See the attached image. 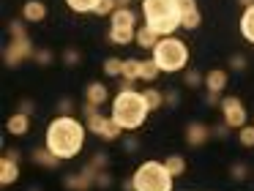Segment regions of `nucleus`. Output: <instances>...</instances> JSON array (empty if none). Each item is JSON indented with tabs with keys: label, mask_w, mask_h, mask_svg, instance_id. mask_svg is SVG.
Segmentation results:
<instances>
[{
	"label": "nucleus",
	"mask_w": 254,
	"mask_h": 191,
	"mask_svg": "<svg viewBox=\"0 0 254 191\" xmlns=\"http://www.w3.org/2000/svg\"><path fill=\"white\" fill-rule=\"evenodd\" d=\"M172 175L167 169V164L161 161H142L131 175L134 191H172Z\"/></svg>",
	"instance_id": "obj_5"
},
{
	"label": "nucleus",
	"mask_w": 254,
	"mask_h": 191,
	"mask_svg": "<svg viewBox=\"0 0 254 191\" xmlns=\"http://www.w3.org/2000/svg\"><path fill=\"white\" fill-rule=\"evenodd\" d=\"M238 5H241V8H249V5H254V0H238Z\"/></svg>",
	"instance_id": "obj_44"
},
{
	"label": "nucleus",
	"mask_w": 254,
	"mask_h": 191,
	"mask_svg": "<svg viewBox=\"0 0 254 191\" xmlns=\"http://www.w3.org/2000/svg\"><path fill=\"white\" fill-rule=\"evenodd\" d=\"M19 112H25V115H30L33 112V101H28V98H25L22 104H19Z\"/></svg>",
	"instance_id": "obj_39"
},
{
	"label": "nucleus",
	"mask_w": 254,
	"mask_h": 191,
	"mask_svg": "<svg viewBox=\"0 0 254 191\" xmlns=\"http://www.w3.org/2000/svg\"><path fill=\"white\" fill-rule=\"evenodd\" d=\"M90 169H93L96 175L101 172V169H107V153H96L93 158H90V164H88Z\"/></svg>",
	"instance_id": "obj_29"
},
{
	"label": "nucleus",
	"mask_w": 254,
	"mask_h": 191,
	"mask_svg": "<svg viewBox=\"0 0 254 191\" xmlns=\"http://www.w3.org/2000/svg\"><path fill=\"white\" fill-rule=\"evenodd\" d=\"M139 74H142V60L137 58H128L123 60V71H121V79H128V82H137Z\"/></svg>",
	"instance_id": "obj_20"
},
{
	"label": "nucleus",
	"mask_w": 254,
	"mask_h": 191,
	"mask_svg": "<svg viewBox=\"0 0 254 191\" xmlns=\"http://www.w3.org/2000/svg\"><path fill=\"white\" fill-rule=\"evenodd\" d=\"M131 5V0H118V8H128Z\"/></svg>",
	"instance_id": "obj_45"
},
{
	"label": "nucleus",
	"mask_w": 254,
	"mask_h": 191,
	"mask_svg": "<svg viewBox=\"0 0 254 191\" xmlns=\"http://www.w3.org/2000/svg\"><path fill=\"white\" fill-rule=\"evenodd\" d=\"M164 98H167V104H170V107H175V104H178V93L175 90H167Z\"/></svg>",
	"instance_id": "obj_40"
},
{
	"label": "nucleus",
	"mask_w": 254,
	"mask_h": 191,
	"mask_svg": "<svg viewBox=\"0 0 254 191\" xmlns=\"http://www.w3.org/2000/svg\"><path fill=\"white\" fill-rule=\"evenodd\" d=\"M153 60L161 68V74H175V71H183L189 63V47L175 36H164L153 49Z\"/></svg>",
	"instance_id": "obj_4"
},
{
	"label": "nucleus",
	"mask_w": 254,
	"mask_h": 191,
	"mask_svg": "<svg viewBox=\"0 0 254 191\" xmlns=\"http://www.w3.org/2000/svg\"><path fill=\"white\" fill-rule=\"evenodd\" d=\"M33 55H36V49H33V44H30V38L28 36H17V38H11V44L6 47L3 60H6V65H19L22 60L33 58Z\"/></svg>",
	"instance_id": "obj_8"
},
{
	"label": "nucleus",
	"mask_w": 254,
	"mask_h": 191,
	"mask_svg": "<svg viewBox=\"0 0 254 191\" xmlns=\"http://www.w3.org/2000/svg\"><path fill=\"white\" fill-rule=\"evenodd\" d=\"M30 191H41V189H30Z\"/></svg>",
	"instance_id": "obj_46"
},
{
	"label": "nucleus",
	"mask_w": 254,
	"mask_h": 191,
	"mask_svg": "<svg viewBox=\"0 0 254 191\" xmlns=\"http://www.w3.org/2000/svg\"><path fill=\"white\" fill-rule=\"evenodd\" d=\"M110 41L112 44H121V47H126V44L137 41V30H118V27H110Z\"/></svg>",
	"instance_id": "obj_22"
},
{
	"label": "nucleus",
	"mask_w": 254,
	"mask_h": 191,
	"mask_svg": "<svg viewBox=\"0 0 254 191\" xmlns=\"http://www.w3.org/2000/svg\"><path fill=\"white\" fill-rule=\"evenodd\" d=\"M63 186H66L68 191H88L90 186H96V172L90 167H85L82 172H77V175H66V178H63Z\"/></svg>",
	"instance_id": "obj_10"
},
{
	"label": "nucleus",
	"mask_w": 254,
	"mask_h": 191,
	"mask_svg": "<svg viewBox=\"0 0 254 191\" xmlns=\"http://www.w3.org/2000/svg\"><path fill=\"white\" fill-rule=\"evenodd\" d=\"M164 164H167V169H170L172 178H181V175L186 172V158L178 156V153H172L170 158H164Z\"/></svg>",
	"instance_id": "obj_24"
},
{
	"label": "nucleus",
	"mask_w": 254,
	"mask_h": 191,
	"mask_svg": "<svg viewBox=\"0 0 254 191\" xmlns=\"http://www.w3.org/2000/svg\"><path fill=\"white\" fill-rule=\"evenodd\" d=\"M8 33H11V38H17V36H28V33H25V19H14L11 25H8Z\"/></svg>",
	"instance_id": "obj_32"
},
{
	"label": "nucleus",
	"mask_w": 254,
	"mask_h": 191,
	"mask_svg": "<svg viewBox=\"0 0 254 191\" xmlns=\"http://www.w3.org/2000/svg\"><path fill=\"white\" fill-rule=\"evenodd\" d=\"M63 63H66V65L79 63V52H77V49H66V52H63Z\"/></svg>",
	"instance_id": "obj_36"
},
{
	"label": "nucleus",
	"mask_w": 254,
	"mask_h": 191,
	"mask_svg": "<svg viewBox=\"0 0 254 191\" xmlns=\"http://www.w3.org/2000/svg\"><path fill=\"white\" fill-rule=\"evenodd\" d=\"M123 71V60L121 58H107L104 60V74L107 76H121Z\"/></svg>",
	"instance_id": "obj_27"
},
{
	"label": "nucleus",
	"mask_w": 254,
	"mask_h": 191,
	"mask_svg": "<svg viewBox=\"0 0 254 191\" xmlns=\"http://www.w3.org/2000/svg\"><path fill=\"white\" fill-rule=\"evenodd\" d=\"M178 8H181V27L197 30L199 22H202V14H199V8H197V0H178Z\"/></svg>",
	"instance_id": "obj_9"
},
{
	"label": "nucleus",
	"mask_w": 254,
	"mask_h": 191,
	"mask_svg": "<svg viewBox=\"0 0 254 191\" xmlns=\"http://www.w3.org/2000/svg\"><path fill=\"white\" fill-rule=\"evenodd\" d=\"M85 134H88V126L79 123L77 115H58L44 131V147L55 153L61 161H68L82 153Z\"/></svg>",
	"instance_id": "obj_1"
},
{
	"label": "nucleus",
	"mask_w": 254,
	"mask_h": 191,
	"mask_svg": "<svg viewBox=\"0 0 254 191\" xmlns=\"http://www.w3.org/2000/svg\"><path fill=\"white\" fill-rule=\"evenodd\" d=\"M33 60H39L41 65H50L52 63V52H50V49H36Z\"/></svg>",
	"instance_id": "obj_34"
},
{
	"label": "nucleus",
	"mask_w": 254,
	"mask_h": 191,
	"mask_svg": "<svg viewBox=\"0 0 254 191\" xmlns=\"http://www.w3.org/2000/svg\"><path fill=\"white\" fill-rule=\"evenodd\" d=\"M150 107L145 101V96L139 90H118V96L112 98V115L110 118L121 126L123 131H134L148 120Z\"/></svg>",
	"instance_id": "obj_2"
},
{
	"label": "nucleus",
	"mask_w": 254,
	"mask_h": 191,
	"mask_svg": "<svg viewBox=\"0 0 254 191\" xmlns=\"http://www.w3.org/2000/svg\"><path fill=\"white\" fill-rule=\"evenodd\" d=\"M47 16V5L41 0H28L22 5V19L25 22H41Z\"/></svg>",
	"instance_id": "obj_16"
},
{
	"label": "nucleus",
	"mask_w": 254,
	"mask_h": 191,
	"mask_svg": "<svg viewBox=\"0 0 254 191\" xmlns=\"http://www.w3.org/2000/svg\"><path fill=\"white\" fill-rule=\"evenodd\" d=\"M142 96H145V101H148V107H150V112H153V109H161L164 107V93H159L156 90V87H148V90H142Z\"/></svg>",
	"instance_id": "obj_25"
},
{
	"label": "nucleus",
	"mask_w": 254,
	"mask_h": 191,
	"mask_svg": "<svg viewBox=\"0 0 254 191\" xmlns=\"http://www.w3.org/2000/svg\"><path fill=\"white\" fill-rule=\"evenodd\" d=\"M74 112V101L71 98H63L61 101V115H71Z\"/></svg>",
	"instance_id": "obj_38"
},
{
	"label": "nucleus",
	"mask_w": 254,
	"mask_h": 191,
	"mask_svg": "<svg viewBox=\"0 0 254 191\" xmlns=\"http://www.w3.org/2000/svg\"><path fill=\"white\" fill-rule=\"evenodd\" d=\"M88 131H93V134L99 136V139H104V142H115L123 128L112 118H104L101 112H96V115L88 118Z\"/></svg>",
	"instance_id": "obj_7"
},
{
	"label": "nucleus",
	"mask_w": 254,
	"mask_h": 191,
	"mask_svg": "<svg viewBox=\"0 0 254 191\" xmlns=\"http://www.w3.org/2000/svg\"><path fill=\"white\" fill-rule=\"evenodd\" d=\"M205 101L213 107V104H221V98H219V93H208V96H205Z\"/></svg>",
	"instance_id": "obj_41"
},
{
	"label": "nucleus",
	"mask_w": 254,
	"mask_h": 191,
	"mask_svg": "<svg viewBox=\"0 0 254 191\" xmlns=\"http://www.w3.org/2000/svg\"><path fill=\"white\" fill-rule=\"evenodd\" d=\"M227 131H230L227 126H219V128H213V136H227Z\"/></svg>",
	"instance_id": "obj_42"
},
{
	"label": "nucleus",
	"mask_w": 254,
	"mask_h": 191,
	"mask_svg": "<svg viewBox=\"0 0 254 191\" xmlns=\"http://www.w3.org/2000/svg\"><path fill=\"white\" fill-rule=\"evenodd\" d=\"M213 136V128H208L205 123H199V120H194V123H189L186 126V142L191 147H199V145H205V142Z\"/></svg>",
	"instance_id": "obj_11"
},
{
	"label": "nucleus",
	"mask_w": 254,
	"mask_h": 191,
	"mask_svg": "<svg viewBox=\"0 0 254 191\" xmlns=\"http://www.w3.org/2000/svg\"><path fill=\"white\" fill-rule=\"evenodd\" d=\"M161 74V68L156 65V60L150 58V60H142V74H139V79H145V82H156V76Z\"/></svg>",
	"instance_id": "obj_26"
},
{
	"label": "nucleus",
	"mask_w": 254,
	"mask_h": 191,
	"mask_svg": "<svg viewBox=\"0 0 254 191\" xmlns=\"http://www.w3.org/2000/svg\"><path fill=\"white\" fill-rule=\"evenodd\" d=\"M115 8H118V0H101L99 8H96V14H99V16H112V14H115Z\"/></svg>",
	"instance_id": "obj_28"
},
{
	"label": "nucleus",
	"mask_w": 254,
	"mask_h": 191,
	"mask_svg": "<svg viewBox=\"0 0 254 191\" xmlns=\"http://www.w3.org/2000/svg\"><path fill=\"white\" fill-rule=\"evenodd\" d=\"M142 14H145V25L150 30H156L161 38L172 36L181 27L178 0H142Z\"/></svg>",
	"instance_id": "obj_3"
},
{
	"label": "nucleus",
	"mask_w": 254,
	"mask_h": 191,
	"mask_svg": "<svg viewBox=\"0 0 254 191\" xmlns=\"http://www.w3.org/2000/svg\"><path fill=\"white\" fill-rule=\"evenodd\" d=\"M241 145L243 147H254V126H243L241 128Z\"/></svg>",
	"instance_id": "obj_30"
},
{
	"label": "nucleus",
	"mask_w": 254,
	"mask_h": 191,
	"mask_svg": "<svg viewBox=\"0 0 254 191\" xmlns=\"http://www.w3.org/2000/svg\"><path fill=\"white\" fill-rule=\"evenodd\" d=\"M19 180V161H14V158H3L0 161V186L3 189H8L11 183H17Z\"/></svg>",
	"instance_id": "obj_13"
},
{
	"label": "nucleus",
	"mask_w": 254,
	"mask_h": 191,
	"mask_svg": "<svg viewBox=\"0 0 254 191\" xmlns=\"http://www.w3.org/2000/svg\"><path fill=\"white\" fill-rule=\"evenodd\" d=\"M221 118H224L227 128H243L246 126V107H243L241 98L235 96L221 98Z\"/></svg>",
	"instance_id": "obj_6"
},
{
	"label": "nucleus",
	"mask_w": 254,
	"mask_h": 191,
	"mask_svg": "<svg viewBox=\"0 0 254 191\" xmlns=\"http://www.w3.org/2000/svg\"><path fill=\"white\" fill-rule=\"evenodd\" d=\"M246 175H249L246 164H241V161H238V164H232V178H235V180H243Z\"/></svg>",
	"instance_id": "obj_35"
},
{
	"label": "nucleus",
	"mask_w": 254,
	"mask_h": 191,
	"mask_svg": "<svg viewBox=\"0 0 254 191\" xmlns=\"http://www.w3.org/2000/svg\"><path fill=\"white\" fill-rule=\"evenodd\" d=\"M159 41H161V36H159L156 30H150L148 25H145L142 30H137V44H139L142 49H153Z\"/></svg>",
	"instance_id": "obj_21"
},
{
	"label": "nucleus",
	"mask_w": 254,
	"mask_h": 191,
	"mask_svg": "<svg viewBox=\"0 0 254 191\" xmlns=\"http://www.w3.org/2000/svg\"><path fill=\"white\" fill-rule=\"evenodd\" d=\"M126 150H128V153L137 150V139H126Z\"/></svg>",
	"instance_id": "obj_43"
},
{
	"label": "nucleus",
	"mask_w": 254,
	"mask_h": 191,
	"mask_svg": "<svg viewBox=\"0 0 254 191\" xmlns=\"http://www.w3.org/2000/svg\"><path fill=\"white\" fill-rule=\"evenodd\" d=\"M241 36L249 44H254V5L243 8V14H241Z\"/></svg>",
	"instance_id": "obj_18"
},
{
	"label": "nucleus",
	"mask_w": 254,
	"mask_h": 191,
	"mask_svg": "<svg viewBox=\"0 0 254 191\" xmlns=\"http://www.w3.org/2000/svg\"><path fill=\"white\" fill-rule=\"evenodd\" d=\"M186 85L189 87H199V85H205V76L191 68V71H186Z\"/></svg>",
	"instance_id": "obj_31"
},
{
	"label": "nucleus",
	"mask_w": 254,
	"mask_h": 191,
	"mask_svg": "<svg viewBox=\"0 0 254 191\" xmlns=\"http://www.w3.org/2000/svg\"><path fill=\"white\" fill-rule=\"evenodd\" d=\"M227 79H230V74L221 71V68L208 71V74H205V87H208V93H221L227 87Z\"/></svg>",
	"instance_id": "obj_15"
},
{
	"label": "nucleus",
	"mask_w": 254,
	"mask_h": 191,
	"mask_svg": "<svg viewBox=\"0 0 254 191\" xmlns=\"http://www.w3.org/2000/svg\"><path fill=\"white\" fill-rule=\"evenodd\" d=\"M230 65H232L235 71H243V68H246V58H243V55H232V58H230Z\"/></svg>",
	"instance_id": "obj_37"
},
{
	"label": "nucleus",
	"mask_w": 254,
	"mask_h": 191,
	"mask_svg": "<svg viewBox=\"0 0 254 191\" xmlns=\"http://www.w3.org/2000/svg\"><path fill=\"white\" fill-rule=\"evenodd\" d=\"M6 128H8V134H14V136H25L30 131V115L14 112L11 118L6 120Z\"/></svg>",
	"instance_id": "obj_14"
},
{
	"label": "nucleus",
	"mask_w": 254,
	"mask_h": 191,
	"mask_svg": "<svg viewBox=\"0 0 254 191\" xmlns=\"http://www.w3.org/2000/svg\"><path fill=\"white\" fill-rule=\"evenodd\" d=\"M110 183H112V175L107 172V169H101V172L96 175V186H99V189H110Z\"/></svg>",
	"instance_id": "obj_33"
},
{
	"label": "nucleus",
	"mask_w": 254,
	"mask_h": 191,
	"mask_svg": "<svg viewBox=\"0 0 254 191\" xmlns=\"http://www.w3.org/2000/svg\"><path fill=\"white\" fill-rule=\"evenodd\" d=\"M99 3H101V0H66V5L74 11V14H88V11H93V14H96Z\"/></svg>",
	"instance_id": "obj_23"
},
{
	"label": "nucleus",
	"mask_w": 254,
	"mask_h": 191,
	"mask_svg": "<svg viewBox=\"0 0 254 191\" xmlns=\"http://www.w3.org/2000/svg\"><path fill=\"white\" fill-rule=\"evenodd\" d=\"M110 27L118 30H137V14L131 8H115V14L110 16Z\"/></svg>",
	"instance_id": "obj_12"
},
{
	"label": "nucleus",
	"mask_w": 254,
	"mask_h": 191,
	"mask_svg": "<svg viewBox=\"0 0 254 191\" xmlns=\"http://www.w3.org/2000/svg\"><path fill=\"white\" fill-rule=\"evenodd\" d=\"M107 85H101V82H90L88 87H85V101L93 104V107H101V104L107 101Z\"/></svg>",
	"instance_id": "obj_17"
},
{
	"label": "nucleus",
	"mask_w": 254,
	"mask_h": 191,
	"mask_svg": "<svg viewBox=\"0 0 254 191\" xmlns=\"http://www.w3.org/2000/svg\"><path fill=\"white\" fill-rule=\"evenodd\" d=\"M33 161L39 164V167H44V169H55L58 164H61V158H58L55 153H50L47 147H36V150H33Z\"/></svg>",
	"instance_id": "obj_19"
}]
</instances>
